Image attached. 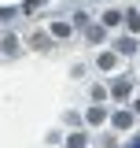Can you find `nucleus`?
Segmentation results:
<instances>
[{
	"label": "nucleus",
	"mask_w": 140,
	"mask_h": 148,
	"mask_svg": "<svg viewBox=\"0 0 140 148\" xmlns=\"http://www.w3.org/2000/svg\"><path fill=\"white\" fill-rule=\"evenodd\" d=\"M111 122H114V130H125L129 122H133V115H125V111H118V115H114Z\"/></svg>",
	"instance_id": "nucleus-1"
},
{
	"label": "nucleus",
	"mask_w": 140,
	"mask_h": 148,
	"mask_svg": "<svg viewBox=\"0 0 140 148\" xmlns=\"http://www.w3.org/2000/svg\"><path fill=\"white\" fill-rule=\"evenodd\" d=\"M118 52H137V41H133V37H122V41H118Z\"/></svg>",
	"instance_id": "nucleus-2"
},
{
	"label": "nucleus",
	"mask_w": 140,
	"mask_h": 148,
	"mask_svg": "<svg viewBox=\"0 0 140 148\" xmlns=\"http://www.w3.org/2000/svg\"><path fill=\"white\" fill-rule=\"evenodd\" d=\"M111 92H114L118 100H122V96H129V82H114V89H111Z\"/></svg>",
	"instance_id": "nucleus-3"
},
{
	"label": "nucleus",
	"mask_w": 140,
	"mask_h": 148,
	"mask_svg": "<svg viewBox=\"0 0 140 148\" xmlns=\"http://www.w3.org/2000/svg\"><path fill=\"white\" fill-rule=\"evenodd\" d=\"M103 119H107L103 108H92V111H88V122H103Z\"/></svg>",
	"instance_id": "nucleus-4"
},
{
	"label": "nucleus",
	"mask_w": 140,
	"mask_h": 148,
	"mask_svg": "<svg viewBox=\"0 0 140 148\" xmlns=\"http://www.w3.org/2000/svg\"><path fill=\"white\" fill-rule=\"evenodd\" d=\"M100 67L111 71V67H114V52H103V56H100Z\"/></svg>",
	"instance_id": "nucleus-5"
},
{
	"label": "nucleus",
	"mask_w": 140,
	"mask_h": 148,
	"mask_svg": "<svg viewBox=\"0 0 140 148\" xmlns=\"http://www.w3.org/2000/svg\"><path fill=\"white\" fill-rule=\"evenodd\" d=\"M52 34H55V37H67V34H70V26H67V22H55Z\"/></svg>",
	"instance_id": "nucleus-6"
},
{
	"label": "nucleus",
	"mask_w": 140,
	"mask_h": 148,
	"mask_svg": "<svg viewBox=\"0 0 140 148\" xmlns=\"http://www.w3.org/2000/svg\"><path fill=\"white\" fill-rule=\"evenodd\" d=\"M118 18H122V11H107V15H103V26H114Z\"/></svg>",
	"instance_id": "nucleus-7"
},
{
	"label": "nucleus",
	"mask_w": 140,
	"mask_h": 148,
	"mask_svg": "<svg viewBox=\"0 0 140 148\" xmlns=\"http://www.w3.org/2000/svg\"><path fill=\"white\" fill-rule=\"evenodd\" d=\"M70 148H85V133H74L70 137Z\"/></svg>",
	"instance_id": "nucleus-8"
},
{
	"label": "nucleus",
	"mask_w": 140,
	"mask_h": 148,
	"mask_svg": "<svg viewBox=\"0 0 140 148\" xmlns=\"http://www.w3.org/2000/svg\"><path fill=\"white\" fill-rule=\"evenodd\" d=\"M125 18H129V30H140V15H137V11H129Z\"/></svg>",
	"instance_id": "nucleus-9"
},
{
	"label": "nucleus",
	"mask_w": 140,
	"mask_h": 148,
	"mask_svg": "<svg viewBox=\"0 0 140 148\" xmlns=\"http://www.w3.org/2000/svg\"><path fill=\"white\" fill-rule=\"evenodd\" d=\"M137 115H140V100H137Z\"/></svg>",
	"instance_id": "nucleus-10"
}]
</instances>
